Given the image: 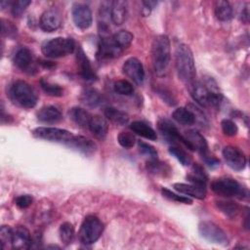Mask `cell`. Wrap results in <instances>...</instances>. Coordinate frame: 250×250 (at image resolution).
I'll return each instance as SVG.
<instances>
[{"mask_svg": "<svg viewBox=\"0 0 250 250\" xmlns=\"http://www.w3.org/2000/svg\"><path fill=\"white\" fill-rule=\"evenodd\" d=\"M174 188L179 191L180 193L187 194L188 196L203 199L206 196V187L199 186L194 184H183V183H176L174 184Z\"/></svg>", "mask_w": 250, "mask_h": 250, "instance_id": "20", "label": "cell"}, {"mask_svg": "<svg viewBox=\"0 0 250 250\" xmlns=\"http://www.w3.org/2000/svg\"><path fill=\"white\" fill-rule=\"evenodd\" d=\"M123 73L137 85L143 84L145 80V70L143 63L137 58H130L125 61L122 66Z\"/></svg>", "mask_w": 250, "mask_h": 250, "instance_id": "11", "label": "cell"}, {"mask_svg": "<svg viewBox=\"0 0 250 250\" xmlns=\"http://www.w3.org/2000/svg\"><path fill=\"white\" fill-rule=\"evenodd\" d=\"M223 156L227 164L235 171H241L246 166V157L244 153L235 146H226L223 149Z\"/></svg>", "mask_w": 250, "mask_h": 250, "instance_id": "12", "label": "cell"}, {"mask_svg": "<svg viewBox=\"0 0 250 250\" xmlns=\"http://www.w3.org/2000/svg\"><path fill=\"white\" fill-rule=\"evenodd\" d=\"M59 233H60V238L63 244L67 245V244L71 243V241L74 237V228H73L72 224H70L68 222L62 223L60 227Z\"/></svg>", "mask_w": 250, "mask_h": 250, "instance_id": "34", "label": "cell"}, {"mask_svg": "<svg viewBox=\"0 0 250 250\" xmlns=\"http://www.w3.org/2000/svg\"><path fill=\"white\" fill-rule=\"evenodd\" d=\"M169 152L184 166H188L191 164V157L190 155L184 150L183 148L177 146H172L169 147Z\"/></svg>", "mask_w": 250, "mask_h": 250, "instance_id": "35", "label": "cell"}, {"mask_svg": "<svg viewBox=\"0 0 250 250\" xmlns=\"http://www.w3.org/2000/svg\"><path fill=\"white\" fill-rule=\"evenodd\" d=\"M31 235L29 230L22 226H19L14 229L12 248L14 249H27L31 246Z\"/></svg>", "mask_w": 250, "mask_h": 250, "instance_id": "19", "label": "cell"}, {"mask_svg": "<svg viewBox=\"0 0 250 250\" xmlns=\"http://www.w3.org/2000/svg\"><path fill=\"white\" fill-rule=\"evenodd\" d=\"M185 139L188 142V148L191 150H196L202 157L209 154L208 144L205 138L195 129H191L186 132Z\"/></svg>", "mask_w": 250, "mask_h": 250, "instance_id": "14", "label": "cell"}, {"mask_svg": "<svg viewBox=\"0 0 250 250\" xmlns=\"http://www.w3.org/2000/svg\"><path fill=\"white\" fill-rule=\"evenodd\" d=\"M203 84L207 88L209 92V105L211 106H219L223 100V95L219 90V87L216 81L212 77H206L204 79Z\"/></svg>", "mask_w": 250, "mask_h": 250, "instance_id": "25", "label": "cell"}, {"mask_svg": "<svg viewBox=\"0 0 250 250\" xmlns=\"http://www.w3.org/2000/svg\"><path fill=\"white\" fill-rule=\"evenodd\" d=\"M221 126H222V130H223L224 134L227 136L232 137V136H235L238 132V128H237L236 124L230 119L222 120Z\"/></svg>", "mask_w": 250, "mask_h": 250, "instance_id": "44", "label": "cell"}, {"mask_svg": "<svg viewBox=\"0 0 250 250\" xmlns=\"http://www.w3.org/2000/svg\"><path fill=\"white\" fill-rule=\"evenodd\" d=\"M216 204L222 212H224L226 215L229 217L234 216L238 210L237 205L231 201H217Z\"/></svg>", "mask_w": 250, "mask_h": 250, "instance_id": "42", "label": "cell"}, {"mask_svg": "<svg viewBox=\"0 0 250 250\" xmlns=\"http://www.w3.org/2000/svg\"><path fill=\"white\" fill-rule=\"evenodd\" d=\"M30 3L31 2L29 0H17L12 2L11 4L12 15L17 18L21 17L25 11V9L28 7V5H30Z\"/></svg>", "mask_w": 250, "mask_h": 250, "instance_id": "40", "label": "cell"}, {"mask_svg": "<svg viewBox=\"0 0 250 250\" xmlns=\"http://www.w3.org/2000/svg\"><path fill=\"white\" fill-rule=\"evenodd\" d=\"M81 102L89 107H96L102 103V96L96 89L87 88L81 94Z\"/></svg>", "mask_w": 250, "mask_h": 250, "instance_id": "30", "label": "cell"}, {"mask_svg": "<svg viewBox=\"0 0 250 250\" xmlns=\"http://www.w3.org/2000/svg\"><path fill=\"white\" fill-rule=\"evenodd\" d=\"M198 231L200 235L209 242L220 245H227L229 243L226 232L213 222L202 221L198 225Z\"/></svg>", "mask_w": 250, "mask_h": 250, "instance_id": "7", "label": "cell"}, {"mask_svg": "<svg viewBox=\"0 0 250 250\" xmlns=\"http://www.w3.org/2000/svg\"><path fill=\"white\" fill-rule=\"evenodd\" d=\"M68 147L77 150L85 155H92L97 150V145L94 141L84 136H74L65 144Z\"/></svg>", "mask_w": 250, "mask_h": 250, "instance_id": "15", "label": "cell"}, {"mask_svg": "<svg viewBox=\"0 0 250 250\" xmlns=\"http://www.w3.org/2000/svg\"><path fill=\"white\" fill-rule=\"evenodd\" d=\"M175 58L178 76L188 88L196 81V70L192 52L188 45L180 44L176 49Z\"/></svg>", "mask_w": 250, "mask_h": 250, "instance_id": "1", "label": "cell"}, {"mask_svg": "<svg viewBox=\"0 0 250 250\" xmlns=\"http://www.w3.org/2000/svg\"><path fill=\"white\" fill-rule=\"evenodd\" d=\"M104 231V224L99 218L93 215L87 216L80 227L78 237L83 244H92L96 242Z\"/></svg>", "mask_w": 250, "mask_h": 250, "instance_id": "5", "label": "cell"}, {"mask_svg": "<svg viewBox=\"0 0 250 250\" xmlns=\"http://www.w3.org/2000/svg\"><path fill=\"white\" fill-rule=\"evenodd\" d=\"M37 119L43 123H58L62 119V114L56 106L47 105L37 112Z\"/></svg>", "mask_w": 250, "mask_h": 250, "instance_id": "24", "label": "cell"}, {"mask_svg": "<svg viewBox=\"0 0 250 250\" xmlns=\"http://www.w3.org/2000/svg\"><path fill=\"white\" fill-rule=\"evenodd\" d=\"M40 85H41V88L43 89V91L49 95V96H52V97H61L62 96L63 94V90L62 88L58 85V84H53L49 81H47L46 79L42 78L40 80Z\"/></svg>", "mask_w": 250, "mask_h": 250, "instance_id": "36", "label": "cell"}, {"mask_svg": "<svg viewBox=\"0 0 250 250\" xmlns=\"http://www.w3.org/2000/svg\"><path fill=\"white\" fill-rule=\"evenodd\" d=\"M14 63L22 71L31 72L32 69L34 70L33 57L30 50L26 47H21L16 52L14 56Z\"/></svg>", "mask_w": 250, "mask_h": 250, "instance_id": "18", "label": "cell"}, {"mask_svg": "<svg viewBox=\"0 0 250 250\" xmlns=\"http://www.w3.org/2000/svg\"><path fill=\"white\" fill-rule=\"evenodd\" d=\"M248 20H249V12H248V9L245 8L242 12H241V21L245 23L248 22Z\"/></svg>", "mask_w": 250, "mask_h": 250, "instance_id": "50", "label": "cell"}, {"mask_svg": "<svg viewBox=\"0 0 250 250\" xmlns=\"http://www.w3.org/2000/svg\"><path fill=\"white\" fill-rule=\"evenodd\" d=\"M14 230L9 226H2L0 229V242L3 249L7 248L8 244H12Z\"/></svg>", "mask_w": 250, "mask_h": 250, "instance_id": "39", "label": "cell"}, {"mask_svg": "<svg viewBox=\"0 0 250 250\" xmlns=\"http://www.w3.org/2000/svg\"><path fill=\"white\" fill-rule=\"evenodd\" d=\"M32 135L37 139L62 143L64 145L73 137L69 131L56 127H38L32 131Z\"/></svg>", "mask_w": 250, "mask_h": 250, "instance_id": "8", "label": "cell"}, {"mask_svg": "<svg viewBox=\"0 0 250 250\" xmlns=\"http://www.w3.org/2000/svg\"><path fill=\"white\" fill-rule=\"evenodd\" d=\"M143 6L148 10H152L154 6L157 5V1H143Z\"/></svg>", "mask_w": 250, "mask_h": 250, "instance_id": "49", "label": "cell"}, {"mask_svg": "<svg viewBox=\"0 0 250 250\" xmlns=\"http://www.w3.org/2000/svg\"><path fill=\"white\" fill-rule=\"evenodd\" d=\"M215 16L219 21H227L232 17V8L229 1L218 0L214 3Z\"/></svg>", "mask_w": 250, "mask_h": 250, "instance_id": "28", "label": "cell"}, {"mask_svg": "<svg viewBox=\"0 0 250 250\" xmlns=\"http://www.w3.org/2000/svg\"><path fill=\"white\" fill-rule=\"evenodd\" d=\"M172 117L180 124L192 125L195 122V116L193 112L187 107H179L172 113Z\"/></svg>", "mask_w": 250, "mask_h": 250, "instance_id": "31", "label": "cell"}, {"mask_svg": "<svg viewBox=\"0 0 250 250\" xmlns=\"http://www.w3.org/2000/svg\"><path fill=\"white\" fill-rule=\"evenodd\" d=\"M202 158L204 159L205 163H206L210 168H216V167H218V166L220 165V161H219L216 157L210 155V153L207 154L206 156L202 157Z\"/></svg>", "mask_w": 250, "mask_h": 250, "instance_id": "48", "label": "cell"}, {"mask_svg": "<svg viewBox=\"0 0 250 250\" xmlns=\"http://www.w3.org/2000/svg\"><path fill=\"white\" fill-rule=\"evenodd\" d=\"M161 192H162V195L170 200H174V201H177V202H180V203H185V204H191L192 203V200L190 198H188V196H184V195H179L175 192H172L171 190H169L168 188H162L161 189Z\"/></svg>", "mask_w": 250, "mask_h": 250, "instance_id": "43", "label": "cell"}, {"mask_svg": "<svg viewBox=\"0 0 250 250\" xmlns=\"http://www.w3.org/2000/svg\"><path fill=\"white\" fill-rule=\"evenodd\" d=\"M72 19L75 25L80 29H87L91 26L93 17L89 6L76 3L72 7Z\"/></svg>", "mask_w": 250, "mask_h": 250, "instance_id": "13", "label": "cell"}, {"mask_svg": "<svg viewBox=\"0 0 250 250\" xmlns=\"http://www.w3.org/2000/svg\"><path fill=\"white\" fill-rule=\"evenodd\" d=\"M157 127H158V130L161 133L162 137L167 142H169L171 144L172 143L176 144L177 142H179L188 148V142L186 141L185 137L180 134L177 127L169 119H166V118L159 119L158 123H157Z\"/></svg>", "mask_w": 250, "mask_h": 250, "instance_id": "9", "label": "cell"}, {"mask_svg": "<svg viewBox=\"0 0 250 250\" xmlns=\"http://www.w3.org/2000/svg\"><path fill=\"white\" fill-rule=\"evenodd\" d=\"M9 97L15 104L22 108L34 107L38 100L34 89L22 80H17L10 86Z\"/></svg>", "mask_w": 250, "mask_h": 250, "instance_id": "3", "label": "cell"}, {"mask_svg": "<svg viewBox=\"0 0 250 250\" xmlns=\"http://www.w3.org/2000/svg\"><path fill=\"white\" fill-rule=\"evenodd\" d=\"M187 179L188 180V182L190 184L206 187L208 176H207V174L204 171L202 166H200L197 163H194L191 167V170H190L189 174L187 176Z\"/></svg>", "mask_w": 250, "mask_h": 250, "instance_id": "27", "label": "cell"}, {"mask_svg": "<svg viewBox=\"0 0 250 250\" xmlns=\"http://www.w3.org/2000/svg\"><path fill=\"white\" fill-rule=\"evenodd\" d=\"M147 170L152 173V174H157V175H164L165 172H169V167L163 163L160 162L156 159H150L147 162Z\"/></svg>", "mask_w": 250, "mask_h": 250, "instance_id": "37", "label": "cell"}, {"mask_svg": "<svg viewBox=\"0 0 250 250\" xmlns=\"http://www.w3.org/2000/svg\"><path fill=\"white\" fill-rule=\"evenodd\" d=\"M211 188L216 194L224 197L243 198L247 194L246 189L231 178H220L213 181Z\"/></svg>", "mask_w": 250, "mask_h": 250, "instance_id": "6", "label": "cell"}, {"mask_svg": "<svg viewBox=\"0 0 250 250\" xmlns=\"http://www.w3.org/2000/svg\"><path fill=\"white\" fill-rule=\"evenodd\" d=\"M138 146H139V150L141 153H143L144 155H146L148 157H150V159H156L157 158V151L156 149L150 146L149 144H146L145 142L139 141L138 142Z\"/></svg>", "mask_w": 250, "mask_h": 250, "instance_id": "45", "label": "cell"}, {"mask_svg": "<svg viewBox=\"0 0 250 250\" xmlns=\"http://www.w3.org/2000/svg\"><path fill=\"white\" fill-rule=\"evenodd\" d=\"M104 115L112 123H114L116 125H120V126L127 124L129 121V116L127 113H125L124 111H121L115 107H111V106L105 108Z\"/></svg>", "mask_w": 250, "mask_h": 250, "instance_id": "32", "label": "cell"}, {"mask_svg": "<svg viewBox=\"0 0 250 250\" xmlns=\"http://www.w3.org/2000/svg\"><path fill=\"white\" fill-rule=\"evenodd\" d=\"M114 91L122 96H130L134 92L133 85L127 80H118L114 83Z\"/></svg>", "mask_w": 250, "mask_h": 250, "instance_id": "38", "label": "cell"}, {"mask_svg": "<svg viewBox=\"0 0 250 250\" xmlns=\"http://www.w3.org/2000/svg\"><path fill=\"white\" fill-rule=\"evenodd\" d=\"M130 129L136 133L137 135H140L141 137H144L146 139L154 141L157 138L156 132L147 124H146L143 121H134L130 125Z\"/></svg>", "mask_w": 250, "mask_h": 250, "instance_id": "29", "label": "cell"}, {"mask_svg": "<svg viewBox=\"0 0 250 250\" xmlns=\"http://www.w3.org/2000/svg\"><path fill=\"white\" fill-rule=\"evenodd\" d=\"M127 2L123 0H115L111 3L110 18L114 24L121 25L127 18Z\"/></svg>", "mask_w": 250, "mask_h": 250, "instance_id": "22", "label": "cell"}, {"mask_svg": "<svg viewBox=\"0 0 250 250\" xmlns=\"http://www.w3.org/2000/svg\"><path fill=\"white\" fill-rule=\"evenodd\" d=\"M76 61L79 68V73L82 76V78L86 81H95L97 79V75L94 72L91 62L84 53L83 49L81 47H78L77 53H76Z\"/></svg>", "mask_w": 250, "mask_h": 250, "instance_id": "16", "label": "cell"}, {"mask_svg": "<svg viewBox=\"0 0 250 250\" xmlns=\"http://www.w3.org/2000/svg\"><path fill=\"white\" fill-rule=\"evenodd\" d=\"M192 99L201 106L207 107L209 105V92L205 85L201 82L195 81L188 87Z\"/></svg>", "mask_w": 250, "mask_h": 250, "instance_id": "21", "label": "cell"}, {"mask_svg": "<svg viewBox=\"0 0 250 250\" xmlns=\"http://www.w3.org/2000/svg\"><path fill=\"white\" fill-rule=\"evenodd\" d=\"M88 128L91 133L99 140L105 139L108 131V125L106 120L100 115L92 116Z\"/></svg>", "mask_w": 250, "mask_h": 250, "instance_id": "23", "label": "cell"}, {"mask_svg": "<svg viewBox=\"0 0 250 250\" xmlns=\"http://www.w3.org/2000/svg\"><path fill=\"white\" fill-rule=\"evenodd\" d=\"M61 23H62L61 14L57 10H54V9L45 11L42 14V16L40 18V21H39V25H40L41 29L46 32H52L54 30L58 29L60 27Z\"/></svg>", "mask_w": 250, "mask_h": 250, "instance_id": "17", "label": "cell"}, {"mask_svg": "<svg viewBox=\"0 0 250 250\" xmlns=\"http://www.w3.org/2000/svg\"><path fill=\"white\" fill-rule=\"evenodd\" d=\"M112 39L116 45L124 51L131 45L133 41V34L127 30H120L112 35Z\"/></svg>", "mask_w": 250, "mask_h": 250, "instance_id": "33", "label": "cell"}, {"mask_svg": "<svg viewBox=\"0 0 250 250\" xmlns=\"http://www.w3.org/2000/svg\"><path fill=\"white\" fill-rule=\"evenodd\" d=\"M122 52L123 50L116 45V43L112 39V36H103L99 43L97 57L101 61L110 60L119 57Z\"/></svg>", "mask_w": 250, "mask_h": 250, "instance_id": "10", "label": "cell"}, {"mask_svg": "<svg viewBox=\"0 0 250 250\" xmlns=\"http://www.w3.org/2000/svg\"><path fill=\"white\" fill-rule=\"evenodd\" d=\"M33 201V198L28 195V194H23V195H20L16 198L15 202H16V205L21 208V209H25L27 207H29L31 205Z\"/></svg>", "mask_w": 250, "mask_h": 250, "instance_id": "47", "label": "cell"}, {"mask_svg": "<svg viewBox=\"0 0 250 250\" xmlns=\"http://www.w3.org/2000/svg\"><path fill=\"white\" fill-rule=\"evenodd\" d=\"M68 115L70 117V119L78 126L83 127V128H88L89 127V123L91 121L92 115L84 108L82 107H72L69 112Z\"/></svg>", "mask_w": 250, "mask_h": 250, "instance_id": "26", "label": "cell"}, {"mask_svg": "<svg viewBox=\"0 0 250 250\" xmlns=\"http://www.w3.org/2000/svg\"><path fill=\"white\" fill-rule=\"evenodd\" d=\"M117 141L121 146L125 148H131L136 143V138L132 133L121 132L117 137Z\"/></svg>", "mask_w": 250, "mask_h": 250, "instance_id": "41", "label": "cell"}, {"mask_svg": "<svg viewBox=\"0 0 250 250\" xmlns=\"http://www.w3.org/2000/svg\"><path fill=\"white\" fill-rule=\"evenodd\" d=\"M1 27H2V34L8 37L14 38L17 35V27L9 21L1 20Z\"/></svg>", "mask_w": 250, "mask_h": 250, "instance_id": "46", "label": "cell"}, {"mask_svg": "<svg viewBox=\"0 0 250 250\" xmlns=\"http://www.w3.org/2000/svg\"><path fill=\"white\" fill-rule=\"evenodd\" d=\"M151 58L155 73L163 75L167 71L171 59L170 40L166 35H158L153 39Z\"/></svg>", "mask_w": 250, "mask_h": 250, "instance_id": "2", "label": "cell"}, {"mask_svg": "<svg viewBox=\"0 0 250 250\" xmlns=\"http://www.w3.org/2000/svg\"><path fill=\"white\" fill-rule=\"evenodd\" d=\"M75 42L69 37H56L46 41L42 45V53L45 57L57 59L73 53Z\"/></svg>", "mask_w": 250, "mask_h": 250, "instance_id": "4", "label": "cell"}]
</instances>
